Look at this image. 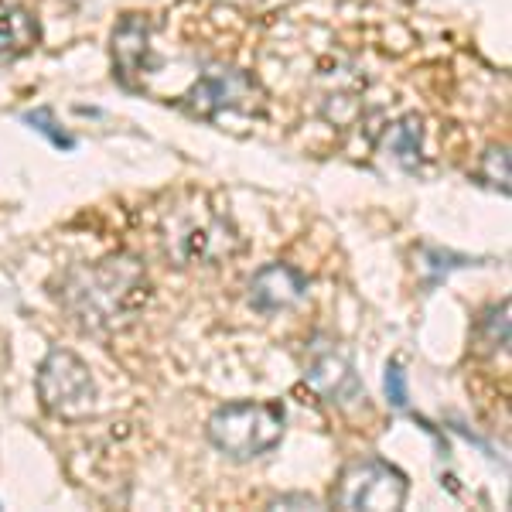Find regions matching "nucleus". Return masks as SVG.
I'll use <instances>...</instances> for the list:
<instances>
[{"instance_id":"nucleus-1","label":"nucleus","mask_w":512,"mask_h":512,"mask_svg":"<svg viewBox=\"0 0 512 512\" xmlns=\"http://www.w3.org/2000/svg\"><path fill=\"white\" fill-rule=\"evenodd\" d=\"M55 297L82 332L113 335L144 315L151 301V274L137 256L113 253L65 270Z\"/></svg>"},{"instance_id":"nucleus-2","label":"nucleus","mask_w":512,"mask_h":512,"mask_svg":"<svg viewBox=\"0 0 512 512\" xmlns=\"http://www.w3.org/2000/svg\"><path fill=\"white\" fill-rule=\"evenodd\" d=\"M284 407L270 400H239L226 403L209 417V441L233 461L263 458L284 441Z\"/></svg>"},{"instance_id":"nucleus-3","label":"nucleus","mask_w":512,"mask_h":512,"mask_svg":"<svg viewBox=\"0 0 512 512\" xmlns=\"http://www.w3.org/2000/svg\"><path fill=\"white\" fill-rule=\"evenodd\" d=\"M164 250L178 267H216L239 250V233L229 216L205 202L181 205L164 219Z\"/></svg>"},{"instance_id":"nucleus-4","label":"nucleus","mask_w":512,"mask_h":512,"mask_svg":"<svg viewBox=\"0 0 512 512\" xmlns=\"http://www.w3.org/2000/svg\"><path fill=\"white\" fill-rule=\"evenodd\" d=\"M41 407L59 420H82L96 410V379L89 366L69 349H52L38 366Z\"/></svg>"},{"instance_id":"nucleus-5","label":"nucleus","mask_w":512,"mask_h":512,"mask_svg":"<svg viewBox=\"0 0 512 512\" xmlns=\"http://www.w3.org/2000/svg\"><path fill=\"white\" fill-rule=\"evenodd\" d=\"M410 492L407 475L383 458H362L345 465L338 475L332 502L338 509H369V512H396L403 509Z\"/></svg>"},{"instance_id":"nucleus-6","label":"nucleus","mask_w":512,"mask_h":512,"mask_svg":"<svg viewBox=\"0 0 512 512\" xmlns=\"http://www.w3.org/2000/svg\"><path fill=\"white\" fill-rule=\"evenodd\" d=\"M263 93L250 72L233 65H209L185 96V113L216 120L219 113H260Z\"/></svg>"},{"instance_id":"nucleus-7","label":"nucleus","mask_w":512,"mask_h":512,"mask_svg":"<svg viewBox=\"0 0 512 512\" xmlns=\"http://www.w3.org/2000/svg\"><path fill=\"white\" fill-rule=\"evenodd\" d=\"M113 76L123 86L134 89L147 72L154 69V52H151V24L140 14H127L117 28H113Z\"/></svg>"},{"instance_id":"nucleus-8","label":"nucleus","mask_w":512,"mask_h":512,"mask_svg":"<svg viewBox=\"0 0 512 512\" xmlns=\"http://www.w3.org/2000/svg\"><path fill=\"white\" fill-rule=\"evenodd\" d=\"M304 297H308V277L291 263H267L250 280V304L260 315L297 308Z\"/></svg>"},{"instance_id":"nucleus-9","label":"nucleus","mask_w":512,"mask_h":512,"mask_svg":"<svg viewBox=\"0 0 512 512\" xmlns=\"http://www.w3.org/2000/svg\"><path fill=\"white\" fill-rule=\"evenodd\" d=\"M304 383H308L325 403H335V407H352V403L366 400V386H362L355 366L338 352L318 355L308 373H304Z\"/></svg>"},{"instance_id":"nucleus-10","label":"nucleus","mask_w":512,"mask_h":512,"mask_svg":"<svg viewBox=\"0 0 512 512\" xmlns=\"http://www.w3.org/2000/svg\"><path fill=\"white\" fill-rule=\"evenodd\" d=\"M41 31L38 21L28 7L21 4H7L0 7V55H28L38 45Z\"/></svg>"},{"instance_id":"nucleus-11","label":"nucleus","mask_w":512,"mask_h":512,"mask_svg":"<svg viewBox=\"0 0 512 512\" xmlns=\"http://www.w3.org/2000/svg\"><path fill=\"white\" fill-rule=\"evenodd\" d=\"M420 147H424V127L420 117H403L386 130V151L403 171H420Z\"/></svg>"},{"instance_id":"nucleus-12","label":"nucleus","mask_w":512,"mask_h":512,"mask_svg":"<svg viewBox=\"0 0 512 512\" xmlns=\"http://www.w3.org/2000/svg\"><path fill=\"white\" fill-rule=\"evenodd\" d=\"M478 335H482V345L489 349H506L509 345V304L502 301L499 308H489L482 318H478Z\"/></svg>"},{"instance_id":"nucleus-13","label":"nucleus","mask_w":512,"mask_h":512,"mask_svg":"<svg viewBox=\"0 0 512 512\" xmlns=\"http://www.w3.org/2000/svg\"><path fill=\"white\" fill-rule=\"evenodd\" d=\"M24 123H28L31 130H38V134H45L55 147H62V151H72V147H76V137H69V134H65V130L59 127V123H55V113L48 110V106L28 110V113H24Z\"/></svg>"},{"instance_id":"nucleus-14","label":"nucleus","mask_w":512,"mask_h":512,"mask_svg":"<svg viewBox=\"0 0 512 512\" xmlns=\"http://www.w3.org/2000/svg\"><path fill=\"white\" fill-rule=\"evenodd\" d=\"M478 178H482L485 185L499 188L502 195H509V151H506V147H492V151L485 154Z\"/></svg>"},{"instance_id":"nucleus-15","label":"nucleus","mask_w":512,"mask_h":512,"mask_svg":"<svg viewBox=\"0 0 512 512\" xmlns=\"http://www.w3.org/2000/svg\"><path fill=\"white\" fill-rule=\"evenodd\" d=\"M383 390H386V400H390L396 410H403L410 403V390H407V373H403V362L393 359L390 366H386Z\"/></svg>"},{"instance_id":"nucleus-16","label":"nucleus","mask_w":512,"mask_h":512,"mask_svg":"<svg viewBox=\"0 0 512 512\" xmlns=\"http://www.w3.org/2000/svg\"><path fill=\"white\" fill-rule=\"evenodd\" d=\"M424 256H427V267L434 270L431 284H437L441 277H448L454 267H468V263H472L468 256H454V253H444V250H427Z\"/></svg>"},{"instance_id":"nucleus-17","label":"nucleus","mask_w":512,"mask_h":512,"mask_svg":"<svg viewBox=\"0 0 512 512\" xmlns=\"http://www.w3.org/2000/svg\"><path fill=\"white\" fill-rule=\"evenodd\" d=\"M270 509H318V499H315V495H304V492L277 495V499L270 502Z\"/></svg>"}]
</instances>
